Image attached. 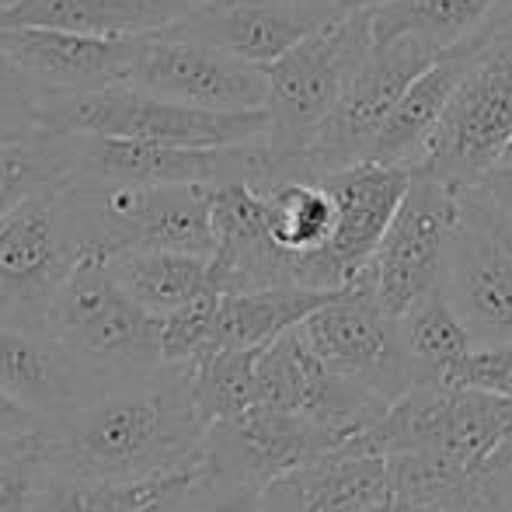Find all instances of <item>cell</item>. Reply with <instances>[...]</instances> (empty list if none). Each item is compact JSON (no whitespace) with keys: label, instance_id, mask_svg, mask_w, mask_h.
<instances>
[{"label":"cell","instance_id":"obj_1","mask_svg":"<svg viewBox=\"0 0 512 512\" xmlns=\"http://www.w3.org/2000/svg\"><path fill=\"white\" fill-rule=\"evenodd\" d=\"M209 422L192 394V366L91 391L42 429L49 467L70 478L140 485L196 471Z\"/></svg>","mask_w":512,"mask_h":512},{"label":"cell","instance_id":"obj_2","mask_svg":"<svg viewBox=\"0 0 512 512\" xmlns=\"http://www.w3.org/2000/svg\"><path fill=\"white\" fill-rule=\"evenodd\" d=\"M46 331L81 377L84 394L150 377L164 366L161 317L122 290L98 251H88L60 286Z\"/></svg>","mask_w":512,"mask_h":512},{"label":"cell","instance_id":"obj_3","mask_svg":"<svg viewBox=\"0 0 512 512\" xmlns=\"http://www.w3.org/2000/svg\"><path fill=\"white\" fill-rule=\"evenodd\" d=\"M373 53L370 7L352 11L331 25L317 28L304 42L286 49L279 60L265 67L269 74V147L290 168L293 178H307L304 154L335 112L345 84Z\"/></svg>","mask_w":512,"mask_h":512},{"label":"cell","instance_id":"obj_4","mask_svg":"<svg viewBox=\"0 0 512 512\" xmlns=\"http://www.w3.org/2000/svg\"><path fill=\"white\" fill-rule=\"evenodd\" d=\"M213 185H129V182H70L74 209L88 251L112 258L129 248L216 251Z\"/></svg>","mask_w":512,"mask_h":512},{"label":"cell","instance_id":"obj_5","mask_svg":"<svg viewBox=\"0 0 512 512\" xmlns=\"http://www.w3.org/2000/svg\"><path fill=\"white\" fill-rule=\"evenodd\" d=\"M269 126V108L209 112V108H192L147 95V91L129 88V84L91 91V95L46 98L39 112V129H53V133L182 143V147H230V143L265 140Z\"/></svg>","mask_w":512,"mask_h":512},{"label":"cell","instance_id":"obj_6","mask_svg":"<svg viewBox=\"0 0 512 512\" xmlns=\"http://www.w3.org/2000/svg\"><path fill=\"white\" fill-rule=\"evenodd\" d=\"M512 140V4L492 21L415 171L467 189L502 161Z\"/></svg>","mask_w":512,"mask_h":512},{"label":"cell","instance_id":"obj_7","mask_svg":"<svg viewBox=\"0 0 512 512\" xmlns=\"http://www.w3.org/2000/svg\"><path fill=\"white\" fill-rule=\"evenodd\" d=\"M84 255L88 241L70 209L67 185L0 216V321L46 328L56 293Z\"/></svg>","mask_w":512,"mask_h":512},{"label":"cell","instance_id":"obj_8","mask_svg":"<svg viewBox=\"0 0 512 512\" xmlns=\"http://www.w3.org/2000/svg\"><path fill=\"white\" fill-rule=\"evenodd\" d=\"M307 345L324 370L366 387L387 405L418 384L408 359L401 321L384 310L370 272H359L345 290L300 321Z\"/></svg>","mask_w":512,"mask_h":512},{"label":"cell","instance_id":"obj_9","mask_svg":"<svg viewBox=\"0 0 512 512\" xmlns=\"http://www.w3.org/2000/svg\"><path fill=\"white\" fill-rule=\"evenodd\" d=\"M460 216L464 196L457 185L429 171H411L405 199L366 265L377 300L391 317H401L418 297L439 286Z\"/></svg>","mask_w":512,"mask_h":512},{"label":"cell","instance_id":"obj_10","mask_svg":"<svg viewBox=\"0 0 512 512\" xmlns=\"http://www.w3.org/2000/svg\"><path fill=\"white\" fill-rule=\"evenodd\" d=\"M439 53L443 49H436L425 39H415V35H401L391 46L373 49L370 60L345 84L335 112L321 122V129L310 140L304 154L307 178H321L366 161V150L387 122V115L405 98L415 77L436 63Z\"/></svg>","mask_w":512,"mask_h":512},{"label":"cell","instance_id":"obj_11","mask_svg":"<svg viewBox=\"0 0 512 512\" xmlns=\"http://www.w3.org/2000/svg\"><path fill=\"white\" fill-rule=\"evenodd\" d=\"M338 203V223L331 241L314 255H297V286L304 290H345L370 265L401 199L408 192L411 168L359 161L342 171L321 175Z\"/></svg>","mask_w":512,"mask_h":512},{"label":"cell","instance_id":"obj_12","mask_svg":"<svg viewBox=\"0 0 512 512\" xmlns=\"http://www.w3.org/2000/svg\"><path fill=\"white\" fill-rule=\"evenodd\" d=\"M338 446H345V439L304 411L255 405L244 415L209 425L196 471L206 478L269 488Z\"/></svg>","mask_w":512,"mask_h":512},{"label":"cell","instance_id":"obj_13","mask_svg":"<svg viewBox=\"0 0 512 512\" xmlns=\"http://www.w3.org/2000/svg\"><path fill=\"white\" fill-rule=\"evenodd\" d=\"M129 88L209 112H248L269 102V74L262 63L168 32L143 39Z\"/></svg>","mask_w":512,"mask_h":512},{"label":"cell","instance_id":"obj_14","mask_svg":"<svg viewBox=\"0 0 512 512\" xmlns=\"http://www.w3.org/2000/svg\"><path fill=\"white\" fill-rule=\"evenodd\" d=\"M338 18H345L338 0H206L161 32L269 67L286 49Z\"/></svg>","mask_w":512,"mask_h":512},{"label":"cell","instance_id":"obj_15","mask_svg":"<svg viewBox=\"0 0 512 512\" xmlns=\"http://www.w3.org/2000/svg\"><path fill=\"white\" fill-rule=\"evenodd\" d=\"M443 290L474 345H512V241L467 196L446 251Z\"/></svg>","mask_w":512,"mask_h":512},{"label":"cell","instance_id":"obj_16","mask_svg":"<svg viewBox=\"0 0 512 512\" xmlns=\"http://www.w3.org/2000/svg\"><path fill=\"white\" fill-rule=\"evenodd\" d=\"M147 35H81L53 28H0V46L25 74L56 95H91L129 84Z\"/></svg>","mask_w":512,"mask_h":512},{"label":"cell","instance_id":"obj_17","mask_svg":"<svg viewBox=\"0 0 512 512\" xmlns=\"http://www.w3.org/2000/svg\"><path fill=\"white\" fill-rule=\"evenodd\" d=\"M213 279L220 293H251L297 286V255L283 251L269 234L265 196L244 182L213 192Z\"/></svg>","mask_w":512,"mask_h":512},{"label":"cell","instance_id":"obj_18","mask_svg":"<svg viewBox=\"0 0 512 512\" xmlns=\"http://www.w3.org/2000/svg\"><path fill=\"white\" fill-rule=\"evenodd\" d=\"M492 21H488L481 32H474L471 39L443 49V53L436 56V63L415 77V84H411L405 91V98L394 105V112L387 115L380 133L373 136L370 150H366V161L398 164V168H411V171L418 168L432 133L439 129L446 108H450L453 91H457L467 67H471L474 56L481 53V46H485L488 32H492Z\"/></svg>","mask_w":512,"mask_h":512},{"label":"cell","instance_id":"obj_19","mask_svg":"<svg viewBox=\"0 0 512 512\" xmlns=\"http://www.w3.org/2000/svg\"><path fill=\"white\" fill-rule=\"evenodd\" d=\"M192 0H7L0 28L81 35H154L192 11Z\"/></svg>","mask_w":512,"mask_h":512},{"label":"cell","instance_id":"obj_20","mask_svg":"<svg viewBox=\"0 0 512 512\" xmlns=\"http://www.w3.org/2000/svg\"><path fill=\"white\" fill-rule=\"evenodd\" d=\"M0 391L32 408L42 422L67 415L84 398V384L46 328L0 321Z\"/></svg>","mask_w":512,"mask_h":512},{"label":"cell","instance_id":"obj_21","mask_svg":"<svg viewBox=\"0 0 512 512\" xmlns=\"http://www.w3.org/2000/svg\"><path fill=\"white\" fill-rule=\"evenodd\" d=\"M108 269L136 304H143L157 317L192 304L206 293H220L213 279V258L206 255L129 248L108 258Z\"/></svg>","mask_w":512,"mask_h":512},{"label":"cell","instance_id":"obj_22","mask_svg":"<svg viewBox=\"0 0 512 512\" xmlns=\"http://www.w3.org/2000/svg\"><path fill=\"white\" fill-rule=\"evenodd\" d=\"M338 290H304V286H276V290L220 293L213 324V349H262L283 331L297 328L304 317L328 304ZM209 356V352H206Z\"/></svg>","mask_w":512,"mask_h":512},{"label":"cell","instance_id":"obj_23","mask_svg":"<svg viewBox=\"0 0 512 512\" xmlns=\"http://www.w3.org/2000/svg\"><path fill=\"white\" fill-rule=\"evenodd\" d=\"M506 7V0H384L370 7L373 49L391 46L401 35L450 49L471 39Z\"/></svg>","mask_w":512,"mask_h":512},{"label":"cell","instance_id":"obj_24","mask_svg":"<svg viewBox=\"0 0 512 512\" xmlns=\"http://www.w3.org/2000/svg\"><path fill=\"white\" fill-rule=\"evenodd\" d=\"M398 321L418 384L453 387L460 363L474 352V338L446 297L443 279L425 297H418Z\"/></svg>","mask_w":512,"mask_h":512},{"label":"cell","instance_id":"obj_25","mask_svg":"<svg viewBox=\"0 0 512 512\" xmlns=\"http://www.w3.org/2000/svg\"><path fill=\"white\" fill-rule=\"evenodd\" d=\"M77 175V133L32 129L21 140L0 143V216L25 199L63 189Z\"/></svg>","mask_w":512,"mask_h":512},{"label":"cell","instance_id":"obj_26","mask_svg":"<svg viewBox=\"0 0 512 512\" xmlns=\"http://www.w3.org/2000/svg\"><path fill=\"white\" fill-rule=\"evenodd\" d=\"M265 196L269 234L290 255H314L331 241L338 223V203L321 178H286Z\"/></svg>","mask_w":512,"mask_h":512},{"label":"cell","instance_id":"obj_27","mask_svg":"<svg viewBox=\"0 0 512 512\" xmlns=\"http://www.w3.org/2000/svg\"><path fill=\"white\" fill-rule=\"evenodd\" d=\"M262 349H213L192 366V394L209 425L258 405L255 366Z\"/></svg>","mask_w":512,"mask_h":512},{"label":"cell","instance_id":"obj_28","mask_svg":"<svg viewBox=\"0 0 512 512\" xmlns=\"http://www.w3.org/2000/svg\"><path fill=\"white\" fill-rule=\"evenodd\" d=\"M185 474L161 481H140V485H108V481L70 478V474L53 471L28 512H129L143 506V502H150L154 495H161L175 481H182Z\"/></svg>","mask_w":512,"mask_h":512},{"label":"cell","instance_id":"obj_29","mask_svg":"<svg viewBox=\"0 0 512 512\" xmlns=\"http://www.w3.org/2000/svg\"><path fill=\"white\" fill-rule=\"evenodd\" d=\"M53 474L46 457V439L39 432L0 439V512H28L35 495Z\"/></svg>","mask_w":512,"mask_h":512},{"label":"cell","instance_id":"obj_30","mask_svg":"<svg viewBox=\"0 0 512 512\" xmlns=\"http://www.w3.org/2000/svg\"><path fill=\"white\" fill-rule=\"evenodd\" d=\"M220 293L192 300V304L161 314V352L164 363L196 366L206 352H213V324Z\"/></svg>","mask_w":512,"mask_h":512},{"label":"cell","instance_id":"obj_31","mask_svg":"<svg viewBox=\"0 0 512 512\" xmlns=\"http://www.w3.org/2000/svg\"><path fill=\"white\" fill-rule=\"evenodd\" d=\"M42 105H46V91L0 46V126L39 129Z\"/></svg>","mask_w":512,"mask_h":512},{"label":"cell","instance_id":"obj_32","mask_svg":"<svg viewBox=\"0 0 512 512\" xmlns=\"http://www.w3.org/2000/svg\"><path fill=\"white\" fill-rule=\"evenodd\" d=\"M265 488L241 485V481L206 478L196 471V478L185 485L175 512H262Z\"/></svg>","mask_w":512,"mask_h":512},{"label":"cell","instance_id":"obj_33","mask_svg":"<svg viewBox=\"0 0 512 512\" xmlns=\"http://www.w3.org/2000/svg\"><path fill=\"white\" fill-rule=\"evenodd\" d=\"M464 512H512V436L474 471Z\"/></svg>","mask_w":512,"mask_h":512},{"label":"cell","instance_id":"obj_34","mask_svg":"<svg viewBox=\"0 0 512 512\" xmlns=\"http://www.w3.org/2000/svg\"><path fill=\"white\" fill-rule=\"evenodd\" d=\"M453 387H478L502 398H512V345H474L460 363Z\"/></svg>","mask_w":512,"mask_h":512},{"label":"cell","instance_id":"obj_35","mask_svg":"<svg viewBox=\"0 0 512 512\" xmlns=\"http://www.w3.org/2000/svg\"><path fill=\"white\" fill-rule=\"evenodd\" d=\"M460 192L502 230L506 241H512V161H499Z\"/></svg>","mask_w":512,"mask_h":512},{"label":"cell","instance_id":"obj_36","mask_svg":"<svg viewBox=\"0 0 512 512\" xmlns=\"http://www.w3.org/2000/svg\"><path fill=\"white\" fill-rule=\"evenodd\" d=\"M39 429H46V422L32 408H25L7 391H0V439L21 436V432H39Z\"/></svg>","mask_w":512,"mask_h":512},{"label":"cell","instance_id":"obj_37","mask_svg":"<svg viewBox=\"0 0 512 512\" xmlns=\"http://www.w3.org/2000/svg\"><path fill=\"white\" fill-rule=\"evenodd\" d=\"M196 478V471L192 474H185L182 481H175L171 488H164L161 495H154L150 502H143V506H136V509H129V512H175L178 509V499H182V492H185V485Z\"/></svg>","mask_w":512,"mask_h":512},{"label":"cell","instance_id":"obj_38","mask_svg":"<svg viewBox=\"0 0 512 512\" xmlns=\"http://www.w3.org/2000/svg\"><path fill=\"white\" fill-rule=\"evenodd\" d=\"M338 4H342V11H345V14H352V11H363V7L384 4V0H338Z\"/></svg>","mask_w":512,"mask_h":512},{"label":"cell","instance_id":"obj_39","mask_svg":"<svg viewBox=\"0 0 512 512\" xmlns=\"http://www.w3.org/2000/svg\"><path fill=\"white\" fill-rule=\"evenodd\" d=\"M32 129H11V126H0V143L7 140H21V136H28Z\"/></svg>","mask_w":512,"mask_h":512},{"label":"cell","instance_id":"obj_40","mask_svg":"<svg viewBox=\"0 0 512 512\" xmlns=\"http://www.w3.org/2000/svg\"><path fill=\"white\" fill-rule=\"evenodd\" d=\"M502 161H512V140H509V147H506V154H502Z\"/></svg>","mask_w":512,"mask_h":512},{"label":"cell","instance_id":"obj_41","mask_svg":"<svg viewBox=\"0 0 512 512\" xmlns=\"http://www.w3.org/2000/svg\"><path fill=\"white\" fill-rule=\"evenodd\" d=\"M192 4H206V0H192Z\"/></svg>","mask_w":512,"mask_h":512},{"label":"cell","instance_id":"obj_42","mask_svg":"<svg viewBox=\"0 0 512 512\" xmlns=\"http://www.w3.org/2000/svg\"><path fill=\"white\" fill-rule=\"evenodd\" d=\"M0 4H7V0H0Z\"/></svg>","mask_w":512,"mask_h":512}]
</instances>
